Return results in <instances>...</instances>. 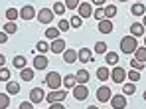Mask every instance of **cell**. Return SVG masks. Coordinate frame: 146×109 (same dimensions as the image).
<instances>
[{
    "label": "cell",
    "mask_w": 146,
    "mask_h": 109,
    "mask_svg": "<svg viewBox=\"0 0 146 109\" xmlns=\"http://www.w3.org/2000/svg\"><path fill=\"white\" fill-rule=\"evenodd\" d=\"M136 48H138V42H136L134 36L128 34V36L121 38V52H122V54H134Z\"/></svg>",
    "instance_id": "obj_1"
},
{
    "label": "cell",
    "mask_w": 146,
    "mask_h": 109,
    "mask_svg": "<svg viewBox=\"0 0 146 109\" xmlns=\"http://www.w3.org/2000/svg\"><path fill=\"white\" fill-rule=\"evenodd\" d=\"M46 85H48L49 89H57V87H61V85H63V78H61V74H59V72H49L48 76H46Z\"/></svg>",
    "instance_id": "obj_2"
},
{
    "label": "cell",
    "mask_w": 146,
    "mask_h": 109,
    "mask_svg": "<svg viewBox=\"0 0 146 109\" xmlns=\"http://www.w3.org/2000/svg\"><path fill=\"white\" fill-rule=\"evenodd\" d=\"M65 97H67V89H51L46 95V101L48 103H61Z\"/></svg>",
    "instance_id": "obj_3"
},
{
    "label": "cell",
    "mask_w": 146,
    "mask_h": 109,
    "mask_svg": "<svg viewBox=\"0 0 146 109\" xmlns=\"http://www.w3.org/2000/svg\"><path fill=\"white\" fill-rule=\"evenodd\" d=\"M73 97H75L77 101H85V99L89 97V87H87L85 83H77V85L73 87Z\"/></svg>",
    "instance_id": "obj_4"
},
{
    "label": "cell",
    "mask_w": 146,
    "mask_h": 109,
    "mask_svg": "<svg viewBox=\"0 0 146 109\" xmlns=\"http://www.w3.org/2000/svg\"><path fill=\"white\" fill-rule=\"evenodd\" d=\"M111 97H113V91H111V87H107V85H101L97 89V101L99 103H109L111 101Z\"/></svg>",
    "instance_id": "obj_5"
},
{
    "label": "cell",
    "mask_w": 146,
    "mask_h": 109,
    "mask_svg": "<svg viewBox=\"0 0 146 109\" xmlns=\"http://www.w3.org/2000/svg\"><path fill=\"white\" fill-rule=\"evenodd\" d=\"M36 16H38V12H36V8H34L32 4H26V6H22V8H20V18H22V20H26V22L34 20Z\"/></svg>",
    "instance_id": "obj_6"
},
{
    "label": "cell",
    "mask_w": 146,
    "mask_h": 109,
    "mask_svg": "<svg viewBox=\"0 0 146 109\" xmlns=\"http://www.w3.org/2000/svg\"><path fill=\"white\" fill-rule=\"evenodd\" d=\"M111 80H113L115 83H124V80H126V72H124V68L115 66V68L111 70Z\"/></svg>",
    "instance_id": "obj_7"
},
{
    "label": "cell",
    "mask_w": 146,
    "mask_h": 109,
    "mask_svg": "<svg viewBox=\"0 0 146 109\" xmlns=\"http://www.w3.org/2000/svg\"><path fill=\"white\" fill-rule=\"evenodd\" d=\"M111 107L113 109H124L126 107V95L124 93H117V95H113L111 97Z\"/></svg>",
    "instance_id": "obj_8"
},
{
    "label": "cell",
    "mask_w": 146,
    "mask_h": 109,
    "mask_svg": "<svg viewBox=\"0 0 146 109\" xmlns=\"http://www.w3.org/2000/svg\"><path fill=\"white\" fill-rule=\"evenodd\" d=\"M38 22L40 24H51V20H53V10H49V8H42L40 12H38Z\"/></svg>",
    "instance_id": "obj_9"
},
{
    "label": "cell",
    "mask_w": 146,
    "mask_h": 109,
    "mask_svg": "<svg viewBox=\"0 0 146 109\" xmlns=\"http://www.w3.org/2000/svg\"><path fill=\"white\" fill-rule=\"evenodd\" d=\"M77 12H79L81 18H91V16H93V6H91L89 2H79Z\"/></svg>",
    "instance_id": "obj_10"
},
{
    "label": "cell",
    "mask_w": 146,
    "mask_h": 109,
    "mask_svg": "<svg viewBox=\"0 0 146 109\" xmlns=\"http://www.w3.org/2000/svg\"><path fill=\"white\" fill-rule=\"evenodd\" d=\"M48 56L46 54H40V56H36V58H34V70H36V72H42V70H46V68H48Z\"/></svg>",
    "instance_id": "obj_11"
},
{
    "label": "cell",
    "mask_w": 146,
    "mask_h": 109,
    "mask_svg": "<svg viewBox=\"0 0 146 109\" xmlns=\"http://www.w3.org/2000/svg\"><path fill=\"white\" fill-rule=\"evenodd\" d=\"M49 52H53V54H63V52H65V40H61V38L51 40V44H49Z\"/></svg>",
    "instance_id": "obj_12"
},
{
    "label": "cell",
    "mask_w": 146,
    "mask_h": 109,
    "mask_svg": "<svg viewBox=\"0 0 146 109\" xmlns=\"http://www.w3.org/2000/svg\"><path fill=\"white\" fill-rule=\"evenodd\" d=\"M44 99H46V93H44L42 87H34V89L30 91V101H32V103H42Z\"/></svg>",
    "instance_id": "obj_13"
},
{
    "label": "cell",
    "mask_w": 146,
    "mask_h": 109,
    "mask_svg": "<svg viewBox=\"0 0 146 109\" xmlns=\"http://www.w3.org/2000/svg\"><path fill=\"white\" fill-rule=\"evenodd\" d=\"M77 60H79V62H83V64L93 62V54H91V50H89V48H81V50L77 52Z\"/></svg>",
    "instance_id": "obj_14"
},
{
    "label": "cell",
    "mask_w": 146,
    "mask_h": 109,
    "mask_svg": "<svg viewBox=\"0 0 146 109\" xmlns=\"http://www.w3.org/2000/svg\"><path fill=\"white\" fill-rule=\"evenodd\" d=\"M130 14L136 16V18H138V16H144V14H146V6L142 4V2H134L132 8H130Z\"/></svg>",
    "instance_id": "obj_15"
},
{
    "label": "cell",
    "mask_w": 146,
    "mask_h": 109,
    "mask_svg": "<svg viewBox=\"0 0 146 109\" xmlns=\"http://www.w3.org/2000/svg\"><path fill=\"white\" fill-rule=\"evenodd\" d=\"M99 32H101V34H111V32H113V22H111L109 18H103V20L99 22Z\"/></svg>",
    "instance_id": "obj_16"
},
{
    "label": "cell",
    "mask_w": 146,
    "mask_h": 109,
    "mask_svg": "<svg viewBox=\"0 0 146 109\" xmlns=\"http://www.w3.org/2000/svg\"><path fill=\"white\" fill-rule=\"evenodd\" d=\"M63 62H65V64H73V62H77V50L65 48V52H63Z\"/></svg>",
    "instance_id": "obj_17"
},
{
    "label": "cell",
    "mask_w": 146,
    "mask_h": 109,
    "mask_svg": "<svg viewBox=\"0 0 146 109\" xmlns=\"http://www.w3.org/2000/svg\"><path fill=\"white\" fill-rule=\"evenodd\" d=\"M75 80H77V83H89V80H91V76H89V72L87 70H79L77 74H75Z\"/></svg>",
    "instance_id": "obj_18"
},
{
    "label": "cell",
    "mask_w": 146,
    "mask_h": 109,
    "mask_svg": "<svg viewBox=\"0 0 146 109\" xmlns=\"http://www.w3.org/2000/svg\"><path fill=\"white\" fill-rule=\"evenodd\" d=\"M34 76H36V74H34V70H32V68H28V66L20 70V78H22V82H32V80H34Z\"/></svg>",
    "instance_id": "obj_19"
},
{
    "label": "cell",
    "mask_w": 146,
    "mask_h": 109,
    "mask_svg": "<svg viewBox=\"0 0 146 109\" xmlns=\"http://www.w3.org/2000/svg\"><path fill=\"white\" fill-rule=\"evenodd\" d=\"M144 30L146 28L142 24H130V36H134V38H140V36H144Z\"/></svg>",
    "instance_id": "obj_20"
},
{
    "label": "cell",
    "mask_w": 146,
    "mask_h": 109,
    "mask_svg": "<svg viewBox=\"0 0 146 109\" xmlns=\"http://www.w3.org/2000/svg\"><path fill=\"white\" fill-rule=\"evenodd\" d=\"M6 93L8 95H16V93H20V83H16V82H6Z\"/></svg>",
    "instance_id": "obj_21"
},
{
    "label": "cell",
    "mask_w": 146,
    "mask_h": 109,
    "mask_svg": "<svg viewBox=\"0 0 146 109\" xmlns=\"http://www.w3.org/2000/svg\"><path fill=\"white\" fill-rule=\"evenodd\" d=\"M97 78L101 80V82H107V80L111 78V70H109L107 66H103V68H99V70H97Z\"/></svg>",
    "instance_id": "obj_22"
},
{
    "label": "cell",
    "mask_w": 146,
    "mask_h": 109,
    "mask_svg": "<svg viewBox=\"0 0 146 109\" xmlns=\"http://www.w3.org/2000/svg\"><path fill=\"white\" fill-rule=\"evenodd\" d=\"M105 62H107L109 66H117V64H119V54H117V52H107V54H105Z\"/></svg>",
    "instance_id": "obj_23"
},
{
    "label": "cell",
    "mask_w": 146,
    "mask_h": 109,
    "mask_svg": "<svg viewBox=\"0 0 146 109\" xmlns=\"http://www.w3.org/2000/svg\"><path fill=\"white\" fill-rule=\"evenodd\" d=\"M122 93H124V95H132V93H136V83H132V82L122 83Z\"/></svg>",
    "instance_id": "obj_24"
},
{
    "label": "cell",
    "mask_w": 146,
    "mask_h": 109,
    "mask_svg": "<svg viewBox=\"0 0 146 109\" xmlns=\"http://www.w3.org/2000/svg\"><path fill=\"white\" fill-rule=\"evenodd\" d=\"M16 18H20V10H16V8H6V20H8V22H14Z\"/></svg>",
    "instance_id": "obj_25"
},
{
    "label": "cell",
    "mask_w": 146,
    "mask_h": 109,
    "mask_svg": "<svg viewBox=\"0 0 146 109\" xmlns=\"http://www.w3.org/2000/svg\"><path fill=\"white\" fill-rule=\"evenodd\" d=\"M75 85H77V80H75V76H73V74H69V76H65V78H63V87L73 89Z\"/></svg>",
    "instance_id": "obj_26"
},
{
    "label": "cell",
    "mask_w": 146,
    "mask_h": 109,
    "mask_svg": "<svg viewBox=\"0 0 146 109\" xmlns=\"http://www.w3.org/2000/svg\"><path fill=\"white\" fill-rule=\"evenodd\" d=\"M12 66H14L16 70H22V68H26V56H16V58L12 60Z\"/></svg>",
    "instance_id": "obj_27"
},
{
    "label": "cell",
    "mask_w": 146,
    "mask_h": 109,
    "mask_svg": "<svg viewBox=\"0 0 146 109\" xmlns=\"http://www.w3.org/2000/svg\"><path fill=\"white\" fill-rule=\"evenodd\" d=\"M115 16H117V6H115V4H107V6H105V18L111 20V18H115Z\"/></svg>",
    "instance_id": "obj_28"
},
{
    "label": "cell",
    "mask_w": 146,
    "mask_h": 109,
    "mask_svg": "<svg viewBox=\"0 0 146 109\" xmlns=\"http://www.w3.org/2000/svg\"><path fill=\"white\" fill-rule=\"evenodd\" d=\"M59 34H61V32H59L57 28H48V30H46V38H48V40H57Z\"/></svg>",
    "instance_id": "obj_29"
},
{
    "label": "cell",
    "mask_w": 146,
    "mask_h": 109,
    "mask_svg": "<svg viewBox=\"0 0 146 109\" xmlns=\"http://www.w3.org/2000/svg\"><path fill=\"white\" fill-rule=\"evenodd\" d=\"M10 107V95L8 93H0V109Z\"/></svg>",
    "instance_id": "obj_30"
},
{
    "label": "cell",
    "mask_w": 146,
    "mask_h": 109,
    "mask_svg": "<svg viewBox=\"0 0 146 109\" xmlns=\"http://www.w3.org/2000/svg\"><path fill=\"white\" fill-rule=\"evenodd\" d=\"M67 8H65V4L63 2H55L53 4V14H57V16H63V12H65Z\"/></svg>",
    "instance_id": "obj_31"
},
{
    "label": "cell",
    "mask_w": 146,
    "mask_h": 109,
    "mask_svg": "<svg viewBox=\"0 0 146 109\" xmlns=\"http://www.w3.org/2000/svg\"><path fill=\"white\" fill-rule=\"evenodd\" d=\"M36 50H38L40 54H46V52H49V44L46 42V40H40L38 46H36Z\"/></svg>",
    "instance_id": "obj_32"
},
{
    "label": "cell",
    "mask_w": 146,
    "mask_h": 109,
    "mask_svg": "<svg viewBox=\"0 0 146 109\" xmlns=\"http://www.w3.org/2000/svg\"><path fill=\"white\" fill-rule=\"evenodd\" d=\"M4 32H6L8 36H10V34H16V32H18V26H16L14 22H6V24H4Z\"/></svg>",
    "instance_id": "obj_33"
},
{
    "label": "cell",
    "mask_w": 146,
    "mask_h": 109,
    "mask_svg": "<svg viewBox=\"0 0 146 109\" xmlns=\"http://www.w3.org/2000/svg\"><path fill=\"white\" fill-rule=\"evenodd\" d=\"M109 50H107V44L105 42H97L95 44V54H99V56H103V54H107Z\"/></svg>",
    "instance_id": "obj_34"
},
{
    "label": "cell",
    "mask_w": 146,
    "mask_h": 109,
    "mask_svg": "<svg viewBox=\"0 0 146 109\" xmlns=\"http://www.w3.org/2000/svg\"><path fill=\"white\" fill-rule=\"evenodd\" d=\"M126 78L132 83H138L140 82V72H136V70H134V72H126Z\"/></svg>",
    "instance_id": "obj_35"
},
{
    "label": "cell",
    "mask_w": 146,
    "mask_h": 109,
    "mask_svg": "<svg viewBox=\"0 0 146 109\" xmlns=\"http://www.w3.org/2000/svg\"><path fill=\"white\" fill-rule=\"evenodd\" d=\"M136 60L138 62H142V64H146V48H136Z\"/></svg>",
    "instance_id": "obj_36"
},
{
    "label": "cell",
    "mask_w": 146,
    "mask_h": 109,
    "mask_svg": "<svg viewBox=\"0 0 146 109\" xmlns=\"http://www.w3.org/2000/svg\"><path fill=\"white\" fill-rule=\"evenodd\" d=\"M57 30H59V32H67V30H71L69 20H59V22H57Z\"/></svg>",
    "instance_id": "obj_37"
},
{
    "label": "cell",
    "mask_w": 146,
    "mask_h": 109,
    "mask_svg": "<svg viewBox=\"0 0 146 109\" xmlns=\"http://www.w3.org/2000/svg\"><path fill=\"white\" fill-rule=\"evenodd\" d=\"M10 70L8 68H0V82H10Z\"/></svg>",
    "instance_id": "obj_38"
},
{
    "label": "cell",
    "mask_w": 146,
    "mask_h": 109,
    "mask_svg": "<svg viewBox=\"0 0 146 109\" xmlns=\"http://www.w3.org/2000/svg\"><path fill=\"white\" fill-rule=\"evenodd\" d=\"M130 66H132V70H136V72H142V70H144V64H142V62H138L136 58H132V60H130Z\"/></svg>",
    "instance_id": "obj_39"
},
{
    "label": "cell",
    "mask_w": 146,
    "mask_h": 109,
    "mask_svg": "<svg viewBox=\"0 0 146 109\" xmlns=\"http://www.w3.org/2000/svg\"><path fill=\"white\" fill-rule=\"evenodd\" d=\"M93 16H95V20H103L105 18V6H101V8H97V10H93Z\"/></svg>",
    "instance_id": "obj_40"
},
{
    "label": "cell",
    "mask_w": 146,
    "mask_h": 109,
    "mask_svg": "<svg viewBox=\"0 0 146 109\" xmlns=\"http://www.w3.org/2000/svg\"><path fill=\"white\" fill-rule=\"evenodd\" d=\"M81 16L77 14V16H71V20H69V24H71V28H81Z\"/></svg>",
    "instance_id": "obj_41"
},
{
    "label": "cell",
    "mask_w": 146,
    "mask_h": 109,
    "mask_svg": "<svg viewBox=\"0 0 146 109\" xmlns=\"http://www.w3.org/2000/svg\"><path fill=\"white\" fill-rule=\"evenodd\" d=\"M63 4H65V8L73 10V8H77V6H79V0H65Z\"/></svg>",
    "instance_id": "obj_42"
},
{
    "label": "cell",
    "mask_w": 146,
    "mask_h": 109,
    "mask_svg": "<svg viewBox=\"0 0 146 109\" xmlns=\"http://www.w3.org/2000/svg\"><path fill=\"white\" fill-rule=\"evenodd\" d=\"M18 109H34V103H32V101H22Z\"/></svg>",
    "instance_id": "obj_43"
},
{
    "label": "cell",
    "mask_w": 146,
    "mask_h": 109,
    "mask_svg": "<svg viewBox=\"0 0 146 109\" xmlns=\"http://www.w3.org/2000/svg\"><path fill=\"white\" fill-rule=\"evenodd\" d=\"M8 42V34L6 32H0V44H6Z\"/></svg>",
    "instance_id": "obj_44"
},
{
    "label": "cell",
    "mask_w": 146,
    "mask_h": 109,
    "mask_svg": "<svg viewBox=\"0 0 146 109\" xmlns=\"http://www.w3.org/2000/svg\"><path fill=\"white\" fill-rule=\"evenodd\" d=\"M49 109H65L63 103H49Z\"/></svg>",
    "instance_id": "obj_45"
},
{
    "label": "cell",
    "mask_w": 146,
    "mask_h": 109,
    "mask_svg": "<svg viewBox=\"0 0 146 109\" xmlns=\"http://www.w3.org/2000/svg\"><path fill=\"white\" fill-rule=\"evenodd\" d=\"M91 2H93V6H97V8L105 6V0H91Z\"/></svg>",
    "instance_id": "obj_46"
},
{
    "label": "cell",
    "mask_w": 146,
    "mask_h": 109,
    "mask_svg": "<svg viewBox=\"0 0 146 109\" xmlns=\"http://www.w3.org/2000/svg\"><path fill=\"white\" fill-rule=\"evenodd\" d=\"M4 64H6V58L0 54V68H4Z\"/></svg>",
    "instance_id": "obj_47"
},
{
    "label": "cell",
    "mask_w": 146,
    "mask_h": 109,
    "mask_svg": "<svg viewBox=\"0 0 146 109\" xmlns=\"http://www.w3.org/2000/svg\"><path fill=\"white\" fill-rule=\"evenodd\" d=\"M142 26L146 28V14H144V16H142Z\"/></svg>",
    "instance_id": "obj_48"
},
{
    "label": "cell",
    "mask_w": 146,
    "mask_h": 109,
    "mask_svg": "<svg viewBox=\"0 0 146 109\" xmlns=\"http://www.w3.org/2000/svg\"><path fill=\"white\" fill-rule=\"evenodd\" d=\"M142 99H144V101H146V91H144V93H142Z\"/></svg>",
    "instance_id": "obj_49"
},
{
    "label": "cell",
    "mask_w": 146,
    "mask_h": 109,
    "mask_svg": "<svg viewBox=\"0 0 146 109\" xmlns=\"http://www.w3.org/2000/svg\"><path fill=\"white\" fill-rule=\"evenodd\" d=\"M87 109H99V107H95V105H91V107H87Z\"/></svg>",
    "instance_id": "obj_50"
},
{
    "label": "cell",
    "mask_w": 146,
    "mask_h": 109,
    "mask_svg": "<svg viewBox=\"0 0 146 109\" xmlns=\"http://www.w3.org/2000/svg\"><path fill=\"white\" fill-rule=\"evenodd\" d=\"M144 48H146V36H144Z\"/></svg>",
    "instance_id": "obj_51"
},
{
    "label": "cell",
    "mask_w": 146,
    "mask_h": 109,
    "mask_svg": "<svg viewBox=\"0 0 146 109\" xmlns=\"http://www.w3.org/2000/svg\"><path fill=\"white\" fill-rule=\"evenodd\" d=\"M119 2H126V0H119Z\"/></svg>",
    "instance_id": "obj_52"
},
{
    "label": "cell",
    "mask_w": 146,
    "mask_h": 109,
    "mask_svg": "<svg viewBox=\"0 0 146 109\" xmlns=\"http://www.w3.org/2000/svg\"><path fill=\"white\" fill-rule=\"evenodd\" d=\"M136 2H142V0H136Z\"/></svg>",
    "instance_id": "obj_53"
},
{
    "label": "cell",
    "mask_w": 146,
    "mask_h": 109,
    "mask_svg": "<svg viewBox=\"0 0 146 109\" xmlns=\"http://www.w3.org/2000/svg\"><path fill=\"white\" fill-rule=\"evenodd\" d=\"M111 109H113V107H111Z\"/></svg>",
    "instance_id": "obj_54"
}]
</instances>
